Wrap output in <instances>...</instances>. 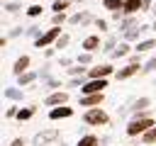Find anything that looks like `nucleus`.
I'll return each instance as SVG.
<instances>
[{
  "label": "nucleus",
  "instance_id": "nucleus-1",
  "mask_svg": "<svg viewBox=\"0 0 156 146\" xmlns=\"http://www.w3.org/2000/svg\"><path fill=\"white\" fill-rule=\"evenodd\" d=\"M154 127V122L149 119V117H141V119H134L129 127H127V134L129 136H136V134H144V131H149Z\"/></svg>",
  "mask_w": 156,
  "mask_h": 146
},
{
  "label": "nucleus",
  "instance_id": "nucleus-2",
  "mask_svg": "<svg viewBox=\"0 0 156 146\" xmlns=\"http://www.w3.org/2000/svg\"><path fill=\"white\" fill-rule=\"evenodd\" d=\"M102 88H107V80H105V78H93V80L85 83L80 90H83L85 95H90V92H102Z\"/></svg>",
  "mask_w": 156,
  "mask_h": 146
},
{
  "label": "nucleus",
  "instance_id": "nucleus-3",
  "mask_svg": "<svg viewBox=\"0 0 156 146\" xmlns=\"http://www.w3.org/2000/svg\"><path fill=\"white\" fill-rule=\"evenodd\" d=\"M85 122L88 124H105L107 122V114L102 109H88L85 112Z\"/></svg>",
  "mask_w": 156,
  "mask_h": 146
},
{
  "label": "nucleus",
  "instance_id": "nucleus-4",
  "mask_svg": "<svg viewBox=\"0 0 156 146\" xmlns=\"http://www.w3.org/2000/svg\"><path fill=\"white\" fill-rule=\"evenodd\" d=\"M58 34H61V29H58V27H51V29H49L44 36H39V39H37V46H46V44H51V41H54Z\"/></svg>",
  "mask_w": 156,
  "mask_h": 146
},
{
  "label": "nucleus",
  "instance_id": "nucleus-5",
  "mask_svg": "<svg viewBox=\"0 0 156 146\" xmlns=\"http://www.w3.org/2000/svg\"><path fill=\"white\" fill-rule=\"evenodd\" d=\"M110 73H112V66H98L90 71V78H107Z\"/></svg>",
  "mask_w": 156,
  "mask_h": 146
},
{
  "label": "nucleus",
  "instance_id": "nucleus-6",
  "mask_svg": "<svg viewBox=\"0 0 156 146\" xmlns=\"http://www.w3.org/2000/svg\"><path fill=\"white\" fill-rule=\"evenodd\" d=\"M80 102H83L85 107H90V105H100V102H102V92H90V95H85Z\"/></svg>",
  "mask_w": 156,
  "mask_h": 146
},
{
  "label": "nucleus",
  "instance_id": "nucleus-7",
  "mask_svg": "<svg viewBox=\"0 0 156 146\" xmlns=\"http://www.w3.org/2000/svg\"><path fill=\"white\" fill-rule=\"evenodd\" d=\"M73 114V109L71 107H56V109H51V119H61V117H71Z\"/></svg>",
  "mask_w": 156,
  "mask_h": 146
},
{
  "label": "nucleus",
  "instance_id": "nucleus-8",
  "mask_svg": "<svg viewBox=\"0 0 156 146\" xmlns=\"http://www.w3.org/2000/svg\"><path fill=\"white\" fill-rule=\"evenodd\" d=\"M98 46H100V39H98V36H88V39L83 41V49H85V51H95Z\"/></svg>",
  "mask_w": 156,
  "mask_h": 146
},
{
  "label": "nucleus",
  "instance_id": "nucleus-9",
  "mask_svg": "<svg viewBox=\"0 0 156 146\" xmlns=\"http://www.w3.org/2000/svg\"><path fill=\"white\" fill-rule=\"evenodd\" d=\"M136 71H139V66H136V63H129L127 68H122V71L117 73V78H129V75H134Z\"/></svg>",
  "mask_w": 156,
  "mask_h": 146
},
{
  "label": "nucleus",
  "instance_id": "nucleus-10",
  "mask_svg": "<svg viewBox=\"0 0 156 146\" xmlns=\"http://www.w3.org/2000/svg\"><path fill=\"white\" fill-rule=\"evenodd\" d=\"M124 12H136V10H141V0H124V7H122Z\"/></svg>",
  "mask_w": 156,
  "mask_h": 146
},
{
  "label": "nucleus",
  "instance_id": "nucleus-11",
  "mask_svg": "<svg viewBox=\"0 0 156 146\" xmlns=\"http://www.w3.org/2000/svg\"><path fill=\"white\" fill-rule=\"evenodd\" d=\"M66 100H68L66 92H54V95L46 100V105H58V102H66Z\"/></svg>",
  "mask_w": 156,
  "mask_h": 146
},
{
  "label": "nucleus",
  "instance_id": "nucleus-12",
  "mask_svg": "<svg viewBox=\"0 0 156 146\" xmlns=\"http://www.w3.org/2000/svg\"><path fill=\"white\" fill-rule=\"evenodd\" d=\"M27 66H29V58H27V56L17 58V63H15V73H22V71H27Z\"/></svg>",
  "mask_w": 156,
  "mask_h": 146
},
{
  "label": "nucleus",
  "instance_id": "nucleus-13",
  "mask_svg": "<svg viewBox=\"0 0 156 146\" xmlns=\"http://www.w3.org/2000/svg\"><path fill=\"white\" fill-rule=\"evenodd\" d=\"M124 0H105V10H122Z\"/></svg>",
  "mask_w": 156,
  "mask_h": 146
},
{
  "label": "nucleus",
  "instance_id": "nucleus-14",
  "mask_svg": "<svg viewBox=\"0 0 156 146\" xmlns=\"http://www.w3.org/2000/svg\"><path fill=\"white\" fill-rule=\"evenodd\" d=\"M144 144H156V127H151L149 131H144Z\"/></svg>",
  "mask_w": 156,
  "mask_h": 146
},
{
  "label": "nucleus",
  "instance_id": "nucleus-15",
  "mask_svg": "<svg viewBox=\"0 0 156 146\" xmlns=\"http://www.w3.org/2000/svg\"><path fill=\"white\" fill-rule=\"evenodd\" d=\"M78 146H98V139H95L93 134H88V136H83V139L78 141Z\"/></svg>",
  "mask_w": 156,
  "mask_h": 146
},
{
  "label": "nucleus",
  "instance_id": "nucleus-16",
  "mask_svg": "<svg viewBox=\"0 0 156 146\" xmlns=\"http://www.w3.org/2000/svg\"><path fill=\"white\" fill-rule=\"evenodd\" d=\"M32 114H34V109H32V107H27V109H20V112H17V117H20V119H29Z\"/></svg>",
  "mask_w": 156,
  "mask_h": 146
},
{
  "label": "nucleus",
  "instance_id": "nucleus-17",
  "mask_svg": "<svg viewBox=\"0 0 156 146\" xmlns=\"http://www.w3.org/2000/svg\"><path fill=\"white\" fill-rule=\"evenodd\" d=\"M68 7V0H56L54 2V12H61V10H66Z\"/></svg>",
  "mask_w": 156,
  "mask_h": 146
},
{
  "label": "nucleus",
  "instance_id": "nucleus-18",
  "mask_svg": "<svg viewBox=\"0 0 156 146\" xmlns=\"http://www.w3.org/2000/svg\"><path fill=\"white\" fill-rule=\"evenodd\" d=\"M27 15H29V17H37V15H41V7H39V5H32V7L27 10Z\"/></svg>",
  "mask_w": 156,
  "mask_h": 146
},
{
  "label": "nucleus",
  "instance_id": "nucleus-19",
  "mask_svg": "<svg viewBox=\"0 0 156 146\" xmlns=\"http://www.w3.org/2000/svg\"><path fill=\"white\" fill-rule=\"evenodd\" d=\"M149 49H154V41H144V44L136 46V51H149Z\"/></svg>",
  "mask_w": 156,
  "mask_h": 146
},
{
  "label": "nucleus",
  "instance_id": "nucleus-20",
  "mask_svg": "<svg viewBox=\"0 0 156 146\" xmlns=\"http://www.w3.org/2000/svg\"><path fill=\"white\" fill-rule=\"evenodd\" d=\"M127 49H129V46H124V44H122V46L117 49V56H124V54H127Z\"/></svg>",
  "mask_w": 156,
  "mask_h": 146
},
{
  "label": "nucleus",
  "instance_id": "nucleus-21",
  "mask_svg": "<svg viewBox=\"0 0 156 146\" xmlns=\"http://www.w3.org/2000/svg\"><path fill=\"white\" fill-rule=\"evenodd\" d=\"M10 146H24V144H22V139H15V141H12Z\"/></svg>",
  "mask_w": 156,
  "mask_h": 146
}]
</instances>
